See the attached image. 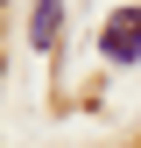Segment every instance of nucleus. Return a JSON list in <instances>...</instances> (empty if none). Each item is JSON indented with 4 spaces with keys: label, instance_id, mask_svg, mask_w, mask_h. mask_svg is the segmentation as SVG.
Masks as SVG:
<instances>
[{
    "label": "nucleus",
    "instance_id": "obj_1",
    "mask_svg": "<svg viewBox=\"0 0 141 148\" xmlns=\"http://www.w3.org/2000/svg\"><path fill=\"white\" fill-rule=\"evenodd\" d=\"M99 57H106V64H141V7L106 14V28H99Z\"/></svg>",
    "mask_w": 141,
    "mask_h": 148
},
{
    "label": "nucleus",
    "instance_id": "obj_2",
    "mask_svg": "<svg viewBox=\"0 0 141 148\" xmlns=\"http://www.w3.org/2000/svg\"><path fill=\"white\" fill-rule=\"evenodd\" d=\"M57 28H64V0H35V14H28V42H35V49H57Z\"/></svg>",
    "mask_w": 141,
    "mask_h": 148
}]
</instances>
